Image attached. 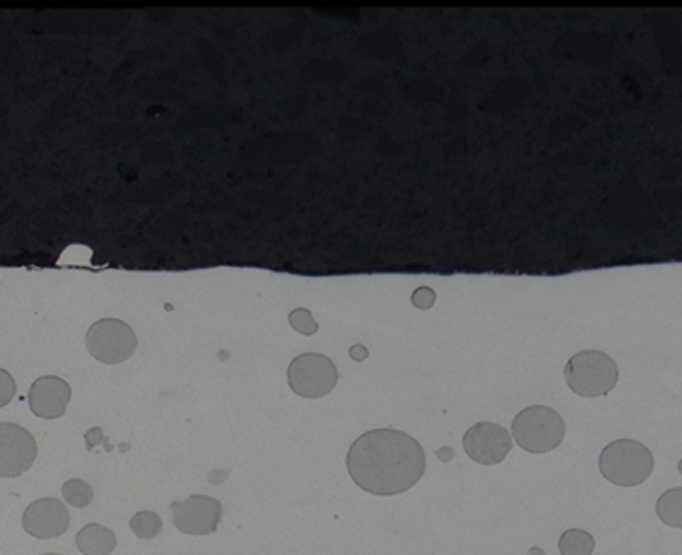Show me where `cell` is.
Segmentation results:
<instances>
[{
  "instance_id": "30bf717a",
  "label": "cell",
  "mask_w": 682,
  "mask_h": 555,
  "mask_svg": "<svg viewBox=\"0 0 682 555\" xmlns=\"http://www.w3.org/2000/svg\"><path fill=\"white\" fill-rule=\"evenodd\" d=\"M71 527L69 507L61 499L42 497L32 502L22 514V529L34 539H54Z\"/></svg>"
},
{
  "instance_id": "ffe728a7",
  "label": "cell",
  "mask_w": 682,
  "mask_h": 555,
  "mask_svg": "<svg viewBox=\"0 0 682 555\" xmlns=\"http://www.w3.org/2000/svg\"><path fill=\"white\" fill-rule=\"evenodd\" d=\"M351 355L354 357V359H362V357L367 355V351L362 349L361 345H357V347H352Z\"/></svg>"
},
{
  "instance_id": "4fadbf2b",
  "label": "cell",
  "mask_w": 682,
  "mask_h": 555,
  "mask_svg": "<svg viewBox=\"0 0 682 555\" xmlns=\"http://www.w3.org/2000/svg\"><path fill=\"white\" fill-rule=\"evenodd\" d=\"M656 515L662 524L682 529V487L669 489L659 497Z\"/></svg>"
},
{
  "instance_id": "2e32d148",
  "label": "cell",
  "mask_w": 682,
  "mask_h": 555,
  "mask_svg": "<svg viewBox=\"0 0 682 555\" xmlns=\"http://www.w3.org/2000/svg\"><path fill=\"white\" fill-rule=\"evenodd\" d=\"M131 532L139 539H154L162 532L161 515L154 512H139L132 515Z\"/></svg>"
},
{
  "instance_id": "ba28073f",
  "label": "cell",
  "mask_w": 682,
  "mask_h": 555,
  "mask_svg": "<svg viewBox=\"0 0 682 555\" xmlns=\"http://www.w3.org/2000/svg\"><path fill=\"white\" fill-rule=\"evenodd\" d=\"M37 439L21 425L0 422V477H19L37 462Z\"/></svg>"
},
{
  "instance_id": "7c38bea8",
  "label": "cell",
  "mask_w": 682,
  "mask_h": 555,
  "mask_svg": "<svg viewBox=\"0 0 682 555\" xmlns=\"http://www.w3.org/2000/svg\"><path fill=\"white\" fill-rule=\"evenodd\" d=\"M74 539L82 555H111L117 549V535L101 524L84 525Z\"/></svg>"
},
{
  "instance_id": "9c48e42d",
  "label": "cell",
  "mask_w": 682,
  "mask_h": 555,
  "mask_svg": "<svg viewBox=\"0 0 682 555\" xmlns=\"http://www.w3.org/2000/svg\"><path fill=\"white\" fill-rule=\"evenodd\" d=\"M512 445V435L502 425L492 422L472 425L462 437L464 454L481 465L502 464L504 457L511 454Z\"/></svg>"
},
{
  "instance_id": "8992f818",
  "label": "cell",
  "mask_w": 682,
  "mask_h": 555,
  "mask_svg": "<svg viewBox=\"0 0 682 555\" xmlns=\"http://www.w3.org/2000/svg\"><path fill=\"white\" fill-rule=\"evenodd\" d=\"M139 347L137 334L121 319H102L91 325L87 349L99 364L119 365L131 359Z\"/></svg>"
},
{
  "instance_id": "ac0fdd59",
  "label": "cell",
  "mask_w": 682,
  "mask_h": 555,
  "mask_svg": "<svg viewBox=\"0 0 682 555\" xmlns=\"http://www.w3.org/2000/svg\"><path fill=\"white\" fill-rule=\"evenodd\" d=\"M412 305L419 309H431L432 305L437 304V294L431 287H419L411 297Z\"/></svg>"
},
{
  "instance_id": "52a82bcc",
  "label": "cell",
  "mask_w": 682,
  "mask_h": 555,
  "mask_svg": "<svg viewBox=\"0 0 682 555\" xmlns=\"http://www.w3.org/2000/svg\"><path fill=\"white\" fill-rule=\"evenodd\" d=\"M172 524L187 535H211L222 522V504L209 495L194 494L184 502H172Z\"/></svg>"
},
{
  "instance_id": "8fae6325",
  "label": "cell",
  "mask_w": 682,
  "mask_h": 555,
  "mask_svg": "<svg viewBox=\"0 0 682 555\" xmlns=\"http://www.w3.org/2000/svg\"><path fill=\"white\" fill-rule=\"evenodd\" d=\"M71 385L61 377L44 375L31 385L29 405L32 414L41 419H59L71 404Z\"/></svg>"
},
{
  "instance_id": "5b68a950",
  "label": "cell",
  "mask_w": 682,
  "mask_h": 555,
  "mask_svg": "<svg viewBox=\"0 0 682 555\" xmlns=\"http://www.w3.org/2000/svg\"><path fill=\"white\" fill-rule=\"evenodd\" d=\"M289 387L304 399H319L339 384V369L327 355L304 354L292 359L287 369Z\"/></svg>"
},
{
  "instance_id": "7a4b0ae2",
  "label": "cell",
  "mask_w": 682,
  "mask_h": 555,
  "mask_svg": "<svg viewBox=\"0 0 682 555\" xmlns=\"http://www.w3.org/2000/svg\"><path fill=\"white\" fill-rule=\"evenodd\" d=\"M599 469L611 484L636 487L651 477L654 457L651 449L641 442L616 439L602 449Z\"/></svg>"
},
{
  "instance_id": "9a60e30c",
  "label": "cell",
  "mask_w": 682,
  "mask_h": 555,
  "mask_svg": "<svg viewBox=\"0 0 682 555\" xmlns=\"http://www.w3.org/2000/svg\"><path fill=\"white\" fill-rule=\"evenodd\" d=\"M62 497L67 504L77 507V509H84L92 504L94 499V492H92L91 485L82 479H69L62 485Z\"/></svg>"
},
{
  "instance_id": "277c9868",
  "label": "cell",
  "mask_w": 682,
  "mask_h": 555,
  "mask_svg": "<svg viewBox=\"0 0 682 555\" xmlns=\"http://www.w3.org/2000/svg\"><path fill=\"white\" fill-rule=\"evenodd\" d=\"M564 379L581 397H604L619 384V365L596 349L572 355L564 367Z\"/></svg>"
},
{
  "instance_id": "3957f363",
  "label": "cell",
  "mask_w": 682,
  "mask_h": 555,
  "mask_svg": "<svg viewBox=\"0 0 682 555\" xmlns=\"http://www.w3.org/2000/svg\"><path fill=\"white\" fill-rule=\"evenodd\" d=\"M566 424L559 412L546 405L522 409L512 422V439L529 454H549L562 444Z\"/></svg>"
},
{
  "instance_id": "7402d4cb",
  "label": "cell",
  "mask_w": 682,
  "mask_h": 555,
  "mask_svg": "<svg viewBox=\"0 0 682 555\" xmlns=\"http://www.w3.org/2000/svg\"><path fill=\"white\" fill-rule=\"evenodd\" d=\"M679 472H681V475H682V459H681V464H679Z\"/></svg>"
},
{
  "instance_id": "603a6c76",
  "label": "cell",
  "mask_w": 682,
  "mask_h": 555,
  "mask_svg": "<svg viewBox=\"0 0 682 555\" xmlns=\"http://www.w3.org/2000/svg\"><path fill=\"white\" fill-rule=\"evenodd\" d=\"M42 555H59V554H42Z\"/></svg>"
},
{
  "instance_id": "44dd1931",
  "label": "cell",
  "mask_w": 682,
  "mask_h": 555,
  "mask_svg": "<svg viewBox=\"0 0 682 555\" xmlns=\"http://www.w3.org/2000/svg\"><path fill=\"white\" fill-rule=\"evenodd\" d=\"M529 555H546V554H544V549H541V547H531V549H529Z\"/></svg>"
},
{
  "instance_id": "5bb4252c",
  "label": "cell",
  "mask_w": 682,
  "mask_h": 555,
  "mask_svg": "<svg viewBox=\"0 0 682 555\" xmlns=\"http://www.w3.org/2000/svg\"><path fill=\"white\" fill-rule=\"evenodd\" d=\"M594 537L584 529H569L559 539L561 555H592L594 552Z\"/></svg>"
},
{
  "instance_id": "d6986e66",
  "label": "cell",
  "mask_w": 682,
  "mask_h": 555,
  "mask_svg": "<svg viewBox=\"0 0 682 555\" xmlns=\"http://www.w3.org/2000/svg\"><path fill=\"white\" fill-rule=\"evenodd\" d=\"M0 389H2V397H0V405H7L11 402L12 395H14V381H12L9 371H0Z\"/></svg>"
},
{
  "instance_id": "e0dca14e",
  "label": "cell",
  "mask_w": 682,
  "mask_h": 555,
  "mask_svg": "<svg viewBox=\"0 0 682 555\" xmlns=\"http://www.w3.org/2000/svg\"><path fill=\"white\" fill-rule=\"evenodd\" d=\"M289 324L292 325V329H294L297 334L304 335V337H311V335L319 331V324L314 321L311 311L304 309V307H299V309H294V311L289 315Z\"/></svg>"
},
{
  "instance_id": "6da1fadb",
  "label": "cell",
  "mask_w": 682,
  "mask_h": 555,
  "mask_svg": "<svg viewBox=\"0 0 682 555\" xmlns=\"http://www.w3.org/2000/svg\"><path fill=\"white\" fill-rule=\"evenodd\" d=\"M347 469L362 492L392 497L421 482L427 472V455L411 435L384 427L362 434L351 445Z\"/></svg>"
}]
</instances>
